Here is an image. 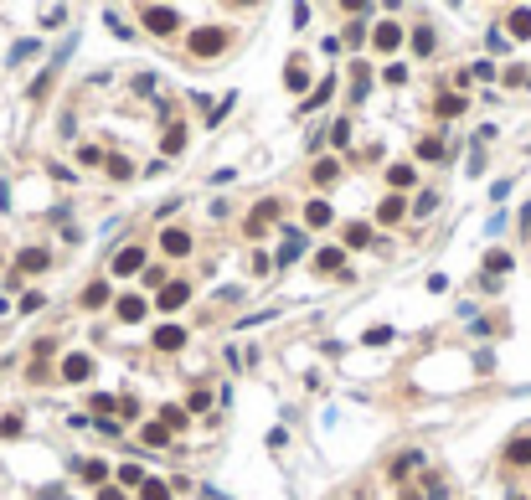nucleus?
<instances>
[{
	"label": "nucleus",
	"instance_id": "473e14b6",
	"mask_svg": "<svg viewBox=\"0 0 531 500\" xmlns=\"http://www.w3.org/2000/svg\"><path fill=\"white\" fill-rule=\"evenodd\" d=\"M366 243H371V227L366 222H351L346 227V248H366Z\"/></svg>",
	"mask_w": 531,
	"mask_h": 500
},
{
	"label": "nucleus",
	"instance_id": "a211bd4d",
	"mask_svg": "<svg viewBox=\"0 0 531 500\" xmlns=\"http://www.w3.org/2000/svg\"><path fill=\"white\" fill-rule=\"evenodd\" d=\"M160 150H165V155H181V150H186V124H165Z\"/></svg>",
	"mask_w": 531,
	"mask_h": 500
},
{
	"label": "nucleus",
	"instance_id": "6e6552de",
	"mask_svg": "<svg viewBox=\"0 0 531 500\" xmlns=\"http://www.w3.org/2000/svg\"><path fill=\"white\" fill-rule=\"evenodd\" d=\"M160 253H165V258H186V253H191V232H181V227L160 232Z\"/></svg>",
	"mask_w": 531,
	"mask_h": 500
},
{
	"label": "nucleus",
	"instance_id": "37998d69",
	"mask_svg": "<svg viewBox=\"0 0 531 500\" xmlns=\"http://www.w3.org/2000/svg\"><path fill=\"white\" fill-rule=\"evenodd\" d=\"M41 304H47V299H41V294L31 289V294H21V304H16V310H21V315H31V310H41Z\"/></svg>",
	"mask_w": 531,
	"mask_h": 500
},
{
	"label": "nucleus",
	"instance_id": "f3484780",
	"mask_svg": "<svg viewBox=\"0 0 531 500\" xmlns=\"http://www.w3.org/2000/svg\"><path fill=\"white\" fill-rule=\"evenodd\" d=\"M505 26H511V36L526 41V36H531V6H516L511 16H505Z\"/></svg>",
	"mask_w": 531,
	"mask_h": 500
},
{
	"label": "nucleus",
	"instance_id": "4c0bfd02",
	"mask_svg": "<svg viewBox=\"0 0 531 500\" xmlns=\"http://www.w3.org/2000/svg\"><path fill=\"white\" fill-rule=\"evenodd\" d=\"M212 407V392H207V387H196V392L186 397V412H207Z\"/></svg>",
	"mask_w": 531,
	"mask_h": 500
},
{
	"label": "nucleus",
	"instance_id": "72a5a7b5",
	"mask_svg": "<svg viewBox=\"0 0 531 500\" xmlns=\"http://www.w3.org/2000/svg\"><path fill=\"white\" fill-rule=\"evenodd\" d=\"M418 160H444V140H418Z\"/></svg>",
	"mask_w": 531,
	"mask_h": 500
},
{
	"label": "nucleus",
	"instance_id": "dca6fc26",
	"mask_svg": "<svg viewBox=\"0 0 531 500\" xmlns=\"http://www.w3.org/2000/svg\"><path fill=\"white\" fill-rule=\"evenodd\" d=\"M500 274H511V253H505V248L485 253V278H500Z\"/></svg>",
	"mask_w": 531,
	"mask_h": 500
},
{
	"label": "nucleus",
	"instance_id": "cd10ccee",
	"mask_svg": "<svg viewBox=\"0 0 531 500\" xmlns=\"http://www.w3.org/2000/svg\"><path fill=\"white\" fill-rule=\"evenodd\" d=\"M408 41H413V52H418V57H428V52H433V26H413Z\"/></svg>",
	"mask_w": 531,
	"mask_h": 500
},
{
	"label": "nucleus",
	"instance_id": "2eb2a0df",
	"mask_svg": "<svg viewBox=\"0 0 531 500\" xmlns=\"http://www.w3.org/2000/svg\"><path fill=\"white\" fill-rule=\"evenodd\" d=\"M433 114H438V119H459V114H464V93H438Z\"/></svg>",
	"mask_w": 531,
	"mask_h": 500
},
{
	"label": "nucleus",
	"instance_id": "603ef678",
	"mask_svg": "<svg viewBox=\"0 0 531 500\" xmlns=\"http://www.w3.org/2000/svg\"><path fill=\"white\" fill-rule=\"evenodd\" d=\"M511 500H526V495H511Z\"/></svg>",
	"mask_w": 531,
	"mask_h": 500
},
{
	"label": "nucleus",
	"instance_id": "6ab92c4d",
	"mask_svg": "<svg viewBox=\"0 0 531 500\" xmlns=\"http://www.w3.org/2000/svg\"><path fill=\"white\" fill-rule=\"evenodd\" d=\"M309 181H315V186H336V181H341V165H336V160H315Z\"/></svg>",
	"mask_w": 531,
	"mask_h": 500
},
{
	"label": "nucleus",
	"instance_id": "e433bc0d",
	"mask_svg": "<svg viewBox=\"0 0 531 500\" xmlns=\"http://www.w3.org/2000/svg\"><path fill=\"white\" fill-rule=\"evenodd\" d=\"M108 176H114V181H129V176H135V165H129L124 155H108Z\"/></svg>",
	"mask_w": 531,
	"mask_h": 500
},
{
	"label": "nucleus",
	"instance_id": "58836bf2",
	"mask_svg": "<svg viewBox=\"0 0 531 500\" xmlns=\"http://www.w3.org/2000/svg\"><path fill=\"white\" fill-rule=\"evenodd\" d=\"M387 181H392L397 191H403V186H413V165H392V170H387Z\"/></svg>",
	"mask_w": 531,
	"mask_h": 500
},
{
	"label": "nucleus",
	"instance_id": "bb28decb",
	"mask_svg": "<svg viewBox=\"0 0 531 500\" xmlns=\"http://www.w3.org/2000/svg\"><path fill=\"white\" fill-rule=\"evenodd\" d=\"M284 88H294V93H304V88H309V73L299 68V62H289V68H284Z\"/></svg>",
	"mask_w": 531,
	"mask_h": 500
},
{
	"label": "nucleus",
	"instance_id": "9d476101",
	"mask_svg": "<svg viewBox=\"0 0 531 500\" xmlns=\"http://www.w3.org/2000/svg\"><path fill=\"white\" fill-rule=\"evenodd\" d=\"M114 315H119L124 325L145 320V299H140V294H119V299H114Z\"/></svg>",
	"mask_w": 531,
	"mask_h": 500
},
{
	"label": "nucleus",
	"instance_id": "1a4fd4ad",
	"mask_svg": "<svg viewBox=\"0 0 531 500\" xmlns=\"http://www.w3.org/2000/svg\"><path fill=\"white\" fill-rule=\"evenodd\" d=\"M52 258H47V248H21L16 253V274H41Z\"/></svg>",
	"mask_w": 531,
	"mask_h": 500
},
{
	"label": "nucleus",
	"instance_id": "f8f14e48",
	"mask_svg": "<svg viewBox=\"0 0 531 500\" xmlns=\"http://www.w3.org/2000/svg\"><path fill=\"white\" fill-rule=\"evenodd\" d=\"M279 212H284V207H279L274 197H269V202H258V207H253V217H248V232L258 237V232H263V227H269V222H274V217H279Z\"/></svg>",
	"mask_w": 531,
	"mask_h": 500
},
{
	"label": "nucleus",
	"instance_id": "4be33fe9",
	"mask_svg": "<svg viewBox=\"0 0 531 500\" xmlns=\"http://www.w3.org/2000/svg\"><path fill=\"white\" fill-rule=\"evenodd\" d=\"M103 304H108V284H103V278H93V284L83 289V310H103Z\"/></svg>",
	"mask_w": 531,
	"mask_h": 500
},
{
	"label": "nucleus",
	"instance_id": "0eeeda50",
	"mask_svg": "<svg viewBox=\"0 0 531 500\" xmlns=\"http://www.w3.org/2000/svg\"><path fill=\"white\" fill-rule=\"evenodd\" d=\"M186 299H191V284H186V278H170V284L160 289V310L170 315V310H181Z\"/></svg>",
	"mask_w": 531,
	"mask_h": 500
},
{
	"label": "nucleus",
	"instance_id": "412c9836",
	"mask_svg": "<svg viewBox=\"0 0 531 500\" xmlns=\"http://www.w3.org/2000/svg\"><path fill=\"white\" fill-rule=\"evenodd\" d=\"M114 480H119V490H140V485L150 480V474H145L140 464H119V474H114Z\"/></svg>",
	"mask_w": 531,
	"mask_h": 500
},
{
	"label": "nucleus",
	"instance_id": "c756f323",
	"mask_svg": "<svg viewBox=\"0 0 531 500\" xmlns=\"http://www.w3.org/2000/svg\"><path fill=\"white\" fill-rule=\"evenodd\" d=\"M78 474H83L88 485H103V474H108V464H103V459H83V464H78Z\"/></svg>",
	"mask_w": 531,
	"mask_h": 500
},
{
	"label": "nucleus",
	"instance_id": "7c9ffc66",
	"mask_svg": "<svg viewBox=\"0 0 531 500\" xmlns=\"http://www.w3.org/2000/svg\"><path fill=\"white\" fill-rule=\"evenodd\" d=\"M330 93H336V78H325V83H320V88H315V93H309V98H304V108H299V114H309V108H320V103H325Z\"/></svg>",
	"mask_w": 531,
	"mask_h": 500
},
{
	"label": "nucleus",
	"instance_id": "ea45409f",
	"mask_svg": "<svg viewBox=\"0 0 531 500\" xmlns=\"http://www.w3.org/2000/svg\"><path fill=\"white\" fill-rule=\"evenodd\" d=\"M371 31L361 26V21H356V26H346V36H341V47H361V41H366Z\"/></svg>",
	"mask_w": 531,
	"mask_h": 500
},
{
	"label": "nucleus",
	"instance_id": "a18cd8bd",
	"mask_svg": "<svg viewBox=\"0 0 531 500\" xmlns=\"http://www.w3.org/2000/svg\"><path fill=\"white\" fill-rule=\"evenodd\" d=\"M346 140H351V124L336 119V124H330V145H346Z\"/></svg>",
	"mask_w": 531,
	"mask_h": 500
},
{
	"label": "nucleus",
	"instance_id": "09e8293b",
	"mask_svg": "<svg viewBox=\"0 0 531 500\" xmlns=\"http://www.w3.org/2000/svg\"><path fill=\"white\" fill-rule=\"evenodd\" d=\"M98 500H124V490H119V485H103V490H98Z\"/></svg>",
	"mask_w": 531,
	"mask_h": 500
},
{
	"label": "nucleus",
	"instance_id": "c85d7f7f",
	"mask_svg": "<svg viewBox=\"0 0 531 500\" xmlns=\"http://www.w3.org/2000/svg\"><path fill=\"white\" fill-rule=\"evenodd\" d=\"M160 423H165V428H186V423H191V412H186V407H175V402H165V407H160Z\"/></svg>",
	"mask_w": 531,
	"mask_h": 500
},
{
	"label": "nucleus",
	"instance_id": "2f4dec72",
	"mask_svg": "<svg viewBox=\"0 0 531 500\" xmlns=\"http://www.w3.org/2000/svg\"><path fill=\"white\" fill-rule=\"evenodd\" d=\"M140 500H170V480H145L140 485Z\"/></svg>",
	"mask_w": 531,
	"mask_h": 500
},
{
	"label": "nucleus",
	"instance_id": "49530a36",
	"mask_svg": "<svg viewBox=\"0 0 531 500\" xmlns=\"http://www.w3.org/2000/svg\"><path fill=\"white\" fill-rule=\"evenodd\" d=\"M387 340H392L387 325H371V330H366V345H387Z\"/></svg>",
	"mask_w": 531,
	"mask_h": 500
},
{
	"label": "nucleus",
	"instance_id": "3c124183",
	"mask_svg": "<svg viewBox=\"0 0 531 500\" xmlns=\"http://www.w3.org/2000/svg\"><path fill=\"white\" fill-rule=\"evenodd\" d=\"M403 500H418V490H403Z\"/></svg>",
	"mask_w": 531,
	"mask_h": 500
},
{
	"label": "nucleus",
	"instance_id": "20e7f679",
	"mask_svg": "<svg viewBox=\"0 0 531 500\" xmlns=\"http://www.w3.org/2000/svg\"><path fill=\"white\" fill-rule=\"evenodd\" d=\"M140 269H145V248H135V243H129V248H119V253H114V274H119V278L140 274Z\"/></svg>",
	"mask_w": 531,
	"mask_h": 500
},
{
	"label": "nucleus",
	"instance_id": "393cba45",
	"mask_svg": "<svg viewBox=\"0 0 531 500\" xmlns=\"http://www.w3.org/2000/svg\"><path fill=\"white\" fill-rule=\"evenodd\" d=\"M140 439H145L150 449H165V444H170V428H165V423H145V428H140Z\"/></svg>",
	"mask_w": 531,
	"mask_h": 500
},
{
	"label": "nucleus",
	"instance_id": "c9c22d12",
	"mask_svg": "<svg viewBox=\"0 0 531 500\" xmlns=\"http://www.w3.org/2000/svg\"><path fill=\"white\" fill-rule=\"evenodd\" d=\"M78 165H108V155L98 145H78Z\"/></svg>",
	"mask_w": 531,
	"mask_h": 500
},
{
	"label": "nucleus",
	"instance_id": "f704fd0d",
	"mask_svg": "<svg viewBox=\"0 0 531 500\" xmlns=\"http://www.w3.org/2000/svg\"><path fill=\"white\" fill-rule=\"evenodd\" d=\"M26 57H36V41L26 36V41H16V47L6 52V62H11V68H16V62H26Z\"/></svg>",
	"mask_w": 531,
	"mask_h": 500
},
{
	"label": "nucleus",
	"instance_id": "f03ea898",
	"mask_svg": "<svg viewBox=\"0 0 531 500\" xmlns=\"http://www.w3.org/2000/svg\"><path fill=\"white\" fill-rule=\"evenodd\" d=\"M222 47H227V31H222V26H196V31H191V52H196V57H217Z\"/></svg>",
	"mask_w": 531,
	"mask_h": 500
},
{
	"label": "nucleus",
	"instance_id": "aec40b11",
	"mask_svg": "<svg viewBox=\"0 0 531 500\" xmlns=\"http://www.w3.org/2000/svg\"><path fill=\"white\" fill-rule=\"evenodd\" d=\"M304 222L309 227H330V222H336V212H330V202H309L304 207Z\"/></svg>",
	"mask_w": 531,
	"mask_h": 500
},
{
	"label": "nucleus",
	"instance_id": "39448f33",
	"mask_svg": "<svg viewBox=\"0 0 531 500\" xmlns=\"http://www.w3.org/2000/svg\"><path fill=\"white\" fill-rule=\"evenodd\" d=\"M315 274H325V278L341 274V278H346V248H320V253H315Z\"/></svg>",
	"mask_w": 531,
	"mask_h": 500
},
{
	"label": "nucleus",
	"instance_id": "79ce46f5",
	"mask_svg": "<svg viewBox=\"0 0 531 500\" xmlns=\"http://www.w3.org/2000/svg\"><path fill=\"white\" fill-rule=\"evenodd\" d=\"M433 207H438V191H423V197H418V202H413V212H418V217H428Z\"/></svg>",
	"mask_w": 531,
	"mask_h": 500
},
{
	"label": "nucleus",
	"instance_id": "f257e3e1",
	"mask_svg": "<svg viewBox=\"0 0 531 500\" xmlns=\"http://www.w3.org/2000/svg\"><path fill=\"white\" fill-rule=\"evenodd\" d=\"M140 26L155 31V36H175V31H181V11H170V6H140Z\"/></svg>",
	"mask_w": 531,
	"mask_h": 500
},
{
	"label": "nucleus",
	"instance_id": "a878e982",
	"mask_svg": "<svg viewBox=\"0 0 531 500\" xmlns=\"http://www.w3.org/2000/svg\"><path fill=\"white\" fill-rule=\"evenodd\" d=\"M124 397H114V392H93V397H88V407H93V418H108V412H114Z\"/></svg>",
	"mask_w": 531,
	"mask_h": 500
},
{
	"label": "nucleus",
	"instance_id": "8fccbe9b",
	"mask_svg": "<svg viewBox=\"0 0 531 500\" xmlns=\"http://www.w3.org/2000/svg\"><path fill=\"white\" fill-rule=\"evenodd\" d=\"M0 315H11V304H6V294H0Z\"/></svg>",
	"mask_w": 531,
	"mask_h": 500
},
{
	"label": "nucleus",
	"instance_id": "4468645a",
	"mask_svg": "<svg viewBox=\"0 0 531 500\" xmlns=\"http://www.w3.org/2000/svg\"><path fill=\"white\" fill-rule=\"evenodd\" d=\"M299 253H304V232H289V237H284V248H279V258H274V269H289Z\"/></svg>",
	"mask_w": 531,
	"mask_h": 500
},
{
	"label": "nucleus",
	"instance_id": "de8ad7c7",
	"mask_svg": "<svg viewBox=\"0 0 531 500\" xmlns=\"http://www.w3.org/2000/svg\"><path fill=\"white\" fill-rule=\"evenodd\" d=\"M52 78H57V73H52V68H47V73H41V78H36V83H31V98H41V93H47V88H52Z\"/></svg>",
	"mask_w": 531,
	"mask_h": 500
},
{
	"label": "nucleus",
	"instance_id": "5701e85b",
	"mask_svg": "<svg viewBox=\"0 0 531 500\" xmlns=\"http://www.w3.org/2000/svg\"><path fill=\"white\" fill-rule=\"evenodd\" d=\"M505 464H531V439H511V444H505Z\"/></svg>",
	"mask_w": 531,
	"mask_h": 500
},
{
	"label": "nucleus",
	"instance_id": "ddd939ff",
	"mask_svg": "<svg viewBox=\"0 0 531 500\" xmlns=\"http://www.w3.org/2000/svg\"><path fill=\"white\" fill-rule=\"evenodd\" d=\"M413 469H423V454H418V449H403V454L392 459V469H387V474H392V480H408Z\"/></svg>",
	"mask_w": 531,
	"mask_h": 500
},
{
	"label": "nucleus",
	"instance_id": "9b49d317",
	"mask_svg": "<svg viewBox=\"0 0 531 500\" xmlns=\"http://www.w3.org/2000/svg\"><path fill=\"white\" fill-rule=\"evenodd\" d=\"M150 345H155V351H181V345H186V330H181V325H160Z\"/></svg>",
	"mask_w": 531,
	"mask_h": 500
},
{
	"label": "nucleus",
	"instance_id": "b1692460",
	"mask_svg": "<svg viewBox=\"0 0 531 500\" xmlns=\"http://www.w3.org/2000/svg\"><path fill=\"white\" fill-rule=\"evenodd\" d=\"M403 212H408V202H403V197H387V202L377 207V222H382V227H392V222H397Z\"/></svg>",
	"mask_w": 531,
	"mask_h": 500
},
{
	"label": "nucleus",
	"instance_id": "c03bdc74",
	"mask_svg": "<svg viewBox=\"0 0 531 500\" xmlns=\"http://www.w3.org/2000/svg\"><path fill=\"white\" fill-rule=\"evenodd\" d=\"M382 78H387V83H392V88H403V83H408V68H403V62H392V68H387V73H382Z\"/></svg>",
	"mask_w": 531,
	"mask_h": 500
},
{
	"label": "nucleus",
	"instance_id": "7ed1b4c3",
	"mask_svg": "<svg viewBox=\"0 0 531 500\" xmlns=\"http://www.w3.org/2000/svg\"><path fill=\"white\" fill-rule=\"evenodd\" d=\"M88 377H93V356L88 351H73L62 361V382H88Z\"/></svg>",
	"mask_w": 531,
	"mask_h": 500
},
{
	"label": "nucleus",
	"instance_id": "423d86ee",
	"mask_svg": "<svg viewBox=\"0 0 531 500\" xmlns=\"http://www.w3.org/2000/svg\"><path fill=\"white\" fill-rule=\"evenodd\" d=\"M371 47H377V52H397V47H403V26H392V21H377V31H371Z\"/></svg>",
	"mask_w": 531,
	"mask_h": 500
},
{
	"label": "nucleus",
	"instance_id": "a19ab883",
	"mask_svg": "<svg viewBox=\"0 0 531 500\" xmlns=\"http://www.w3.org/2000/svg\"><path fill=\"white\" fill-rule=\"evenodd\" d=\"M21 433V412H6V418H0V439H16Z\"/></svg>",
	"mask_w": 531,
	"mask_h": 500
}]
</instances>
